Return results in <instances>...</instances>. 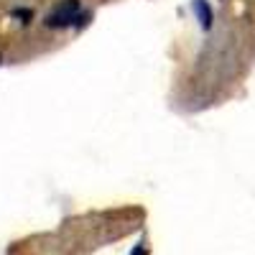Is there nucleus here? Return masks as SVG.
I'll use <instances>...</instances> for the list:
<instances>
[{
  "label": "nucleus",
  "mask_w": 255,
  "mask_h": 255,
  "mask_svg": "<svg viewBox=\"0 0 255 255\" xmlns=\"http://www.w3.org/2000/svg\"><path fill=\"white\" fill-rule=\"evenodd\" d=\"M194 44L179 41L168 105L176 113H202L235 95L255 56L253 0H199Z\"/></svg>",
  "instance_id": "nucleus-1"
},
{
  "label": "nucleus",
  "mask_w": 255,
  "mask_h": 255,
  "mask_svg": "<svg viewBox=\"0 0 255 255\" xmlns=\"http://www.w3.org/2000/svg\"><path fill=\"white\" fill-rule=\"evenodd\" d=\"M44 0H0V64L28 59Z\"/></svg>",
  "instance_id": "nucleus-2"
},
{
  "label": "nucleus",
  "mask_w": 255,
  "mask_h": 255,
  "mask_svg": "<svg viewBox=\"0 0 255 255\" xmlns=\"http://www.w3.org/2000/svg\"><path fill=\"white\" fill-rule=\"evenodd\" d=\"M51 8L46 15H41L38 26L33 31V46L41 41H59L67 44V38L74 36L84 23H90V13H95V5L110 3V0H49Z\"/></svg>",
  "instance_id": "nucleus-3"
}]
</instances>
